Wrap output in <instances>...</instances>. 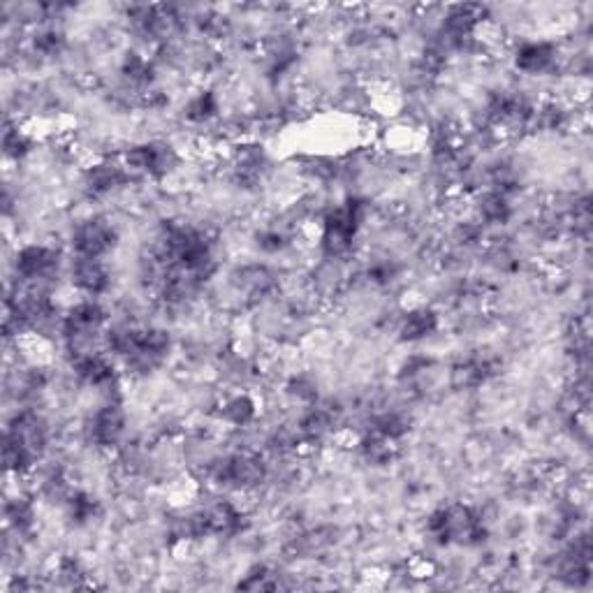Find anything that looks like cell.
Here are the masks:
<instances>
[{
	"label": "cell",
	"mask_w": 593,
	"mask_h": 593,
	"mask_svg": "<svg viewBox=\"0 0 593 593\" xmlns=\"http://www.w3.org/2000/svg\"><path fill=\"white\" fill-rule=\"evenodd\" d=\"M51 429L45 415L35 408H19L5 427L3 464L5 471L17 478L33 473L47 455Z\"/></svg>",
	"instance_id": "1"
},
{
	"label": "cell",
	"mask_w": 593,
	"mask_h": 593,
	"mask_svg": "<svg viewBox=\"0 0 593 593\" xmlns=\"http://www.w3.org/2000/svg\"><path fill=\"white\" fill-rule=\"evenodd\" d=\"M369 209V200L350 195L336 207L322 211L318 218V251L322 260L339 262L353 255L366 218H369Z\"/></svg>",
	"instance_id": "2"
},
{
	"label": "cell",
	"mask_w": 593,
	"mask_h": 593,
	"mask_svg": "<svg viewBox=\"0 0 593 593\" xmlns=\"http://www.w3.org/2000/svg\"><path fill=\"white\" fill-rule=\"evenodd\" d=\"M424 536L438 547H480L489 538V526L473 505L445 503L427 515Z\"/></svg>",
	"instance_id": "3"
},
{
	"label": "cell",
	"mask_w": 593,
	"mask_h": 593,
	"mask_svg": "<svg viewBox=\"0 0 593 593\" xmlns=\"http://www.w3.org/2000/svg\"><path fill=\"white\" fill-rule=\"evenodd\" d=\"M207 478L216 489L230 494H248L269 480V461L253 450H237L216 457L207 466Z\"/></svg>",
	"instance_id": "4"
},
{
	"label": "cell",
	"mask_w": 593,
	"mask_h": 593,
	"mask_svg": "<svg viewBox=\"0 0 593 593\" xmlns=\"http://www.w3.org/2000/svg\"><path fill=\"white\" fill-rule=\"evenodd\" d=\"M172 353V334L163 327H135L133 341L121 357V366L128 376L146 378L160 366L167 364V357Z\"/></svg>",
	"instance_id": "5"
},
{
	"label": "cell",
	"mask_w": 593,
	"mask_h": 593,
	"mask_svg": "<svg viewBox=\"0 0 593 593\" xmlns=\"http://www.w3.org/2000/svg\"><path fill=\"white\" fill-rule=\"evenodd\" d=\"M63 269V253L61 248L49 244H24L17 248L12 260L14 283L24 285H42V288L54 290L56 276Z\"/></svg>",
	"instance_id": "6"
},
{
	"label": "cell",
	"mask_w": 593,
	"mask_h": 593,
	"mask_svg": "<svg viewBox=\"0 0 593 593\" xmlns=\"http://www.w3.org/2000/svg\"><path fill=\"white\" fill-rule=\"evenodd\" d=\"M123 165L133 174V179L163 181L179 167V153L172 144L151 139V142L133 144L121 153Z\"/></svg>",
	"instance_id": "7"
},
{
	"label": "cell",
	"mask_w": 593,
	"mask_h": 593,
	"mask_svg": "<svg viewBox=\"0 0 593 593\" xmlns=\"http://www.w3.org/2000/svg\"><path fill=\"white\" fill-rule=\"evenodd\" d=\"M119 239V228L109 218L89 216L72 225L68 244L70 253L77 258L107 260V255H112L114 248L119 246Z\"/></svg>",
	"instance_id": "8"
},
{
	"label": "cell",
	"mask_w": 593,
	"mask_h": 593,
	"mask_svg": "<svg viewBox=\"0 0 593 593\" xmlns=\"http://www.w3.org/2000/svg\"><path fill=\"white\" fill-rule=\"evenodd\" d=\"M126 431L128 413L123 401H102L84 422L86 441L102 452L119 450L123 445V438H126Z\"/></svg>",
	"instance_id": "9"
},
{
	"label": "cell",
	"mask_w": 593,
	"mask_h": 593,
	"mask_svg": "<svg viewBox=\"0 0 593 593\" xmlns=\"http://www.w3.org/2000/svg\"><path fill=\"white\" fill-rule=\"evenodd\" d=\"M133 181V174L123 165L119 158H102L82 172V190L91 200H102V197L126 188Z\"/></svg>",
	"instance_id": "10"
},
{
	"label": "cell",
	"mask_w": 593,
	"mask_h": 593,
	"mask_svg": "<svg viewBox=\"0 0 593 593\" xmlns=\"http://www.w3.org/2000/svg\"><path fill=\"white\" fill-rule=\"evenodd\" d=\"M68 278L72 288L79 292V297L100 299L112 290V269H109L107 260L77 258V255H70Z\"/></svg>",
	"instance_id": "11"
},
{
	"label": "cell",
	"mask_w": 593,
	"mask_h": 593,
	"mask_svg": "<svg viewBox=\"0 0 593 593\" xmlns=\"http://www.w3.org/2000/svg\"><path fill=\"white\" fill-rule=\"evenodd\" d=\"M512 65L529 77H545L559 65V45L552 40H524L512 51Z\"/></svg>",
	"instance_id": "12"
},
{
	"label": "cell",
	"mask_w": 593,
	"mask_h": 593,
	"mask_svg": "<svg viewBox=\"0 0 593 593\" xmlns=\"http://www.w3.org/2000/svg\"><path fill=\"white\" fill-rule=\"evenodd\" d=\"M512 216H515V204L505 190L489 186L473 197V218H478L485 228H503L512 221Z\"/></svg>",
	"instance_id": "13"
},
{
	"label": "cell",
	"mask_w": 593,
	"mask_h": 593,
	"mask_svg": "<svg viewBox=\"0 0 593 593\" xmlns=\"http://www.w3.org/2000/svg\"><path fill=\"white\" fill-rule=\"evenodd\" d=\"M441 329V313L431 306H411L397 322V336L401 343H422Z\"/></svg>",
	"instance_id": "14"
},
{
	"label": "cell",
	"mask_w": 593,
	"mask_h": 593,
	"mask_svg": "<svg viewBox=\"0 0 593 593\" xmlns=\"http://www.w3.org/2000/svg\"><path fill=\"white\" fill-rule=\"evenodd\" d=\"M260 415V406L255 401L253 394L248 392H237V394H228L221 404L216 408V417L218 422H223L225 427L230 429H246L255 424Z\"/></svg>",
	"instance_id": "15"
},
{
	"label": "cell",
	"mask_w": 593,
	"mask_h": 593,
	"mask_svg": "<svg viewBox=\"0 0 593 593\" xmlns=\"http://www.w3.org/2000/svg\"><path fill=\"white\" fill-rule=\"evenodd\" d=\"M119 72H121L123 82L128 84V89L135 91L139 98L156 86V65H153L149 56L142 54V51H137V49H130V51H126V54H123Z\"/></svg>",
	"instance_id": "16"
},
{
	"label": "cell",
	"mask_w": 593,
	"mask_h": 593,
	"mask_svg": "<svg viewBox=\"0 0 593 593\" xmlns=\"http://www.w3.org/2000/svg\"><path fill=\"white\" fill-rule=\"evenodd\" d=\"M496 376V362L487 355L466 357L452 369V387L457 390H478Z\"/></svg>",
	"instance_id": "17"
},
{
	"label": "cell",
	"mask_w": 593,
	"mask_h": 593,
	"mask_svg": "<svg viewBox=\"0 0 593 593\" xmlns=\"http://www.w3.org/2000/svg\"><path fill=\"white\" fill-rule=\"evenodd\" d=\"M411 417L399 408H383V411L373 413L366 424V431L376 434L385 441L399 445L404 438L411 434Z\"/></svg>",
	"instance_id": "18"
},
{
	"label": "cell",
	"mask_w": 593,
	"mask_h": 593,
	"mask_svg": "<svg viewBox=\"0 0 593 593\" xmlns=\"http://www.w3.org/2000/svg\"><path fill=\"white\" fill-rule=\"evenodd\" d=\"M5 524L7 529H12L17 536H28L33 533L35 524H38V508H35V499L28 494H17L5 503Z\"/></svg>",
	"instance_id": "19"
},
{
	"label": "cell",
	"mask_w": 593,
	"mask_h": 593,
	"mask_svg": "<svg viewBox=\"0 0 593 593\" xmlns=\"http://www.w3.org/2000/svg\"><path fill=\"white\" fill-rule=\"evenodd\" d=\"M221 114V98L214 89H200L195 91L183 105V119L190 126H207Z\"/></svg>",
	"instance_id": "20"
},
{
	"label": "cell",
	"mask_w": 593,
	"mask_h": 593,
	"mask_svg": "<svg viewBox=\"0 0 593 593\" xmlns=\"http://www.w3.org/2000/svg\"><path fill=\"white\" fill-rule=\"evenodd\" d=\"M63 510H65V517L70 519V524L84 529V526L93 524L95 519L100 517L102 503L95 499L91 492H86V489H72L68 501L63 503Z\"/></svg>",
	"instance_id": "21"
},
{
	"label": "cell",
	"mask_w": 593,
	"mask_h": 593,
	"mask_svg": "<svg viewBox=\"0 0 593 593\" xmlns=\"http://www.w3.org/2000/svg\"><path fill=\"white\" fill-rule=\"evenodd\" d=\"M397 448L399 445L385 441V438L371 434V431H364L360 441H357V455H360L364 464L376 468L390 466L394 457H397Z\"/></svg>",
	"instance_id": "22"
},
{
	"label": "cell",
	"mask_w": 593,
	"mask_h": 593,
	"mask_svg": "<svg viewBox=\"0 0 593 593\" xmlns=\"http://www.w3.org/2000/svg\"><path fill=\"white\" fill-rule=\"evenodd\" d=\"M28 47H31L33 54L40 58H56L63 54L65 47H68V38H65V33L54 24H42L28 35Z\"/></svg>",
	"instance_id": "23"
},
{
	"label": "cell",
	"mask_w": 593,
	"mask_h": 593,
	"mask_svg": "<svg viewBox=\"0 0 593 593\" xmlns=\"http://www.w3.org/2000/svg\"><path fill=\"white\" fill-rule=\"evenodd\" d=\"M3 153L7 160H14V163H21V160L31 156L33 153L31 133H26L19 123L7 121L3 130Z\"/></svg>",
	"instance_id": "24"
},
{
	"label": "cell",
	"mask_w": 593,
	"mask_h": 593,
	"mask_svg": "<svg viewBox=\"0 0 593 593\" xmlns=\"http://www.w3.org/2000/svg\"><path fill=\"white\" fill-rule=\"evenodd\" d=\"M285 392H288L292 399H297L299 404H306V406L316 404L318 401V383L311 376H306V373H297V376H292L288 380V385H285Z\"/></svg>",
	"instance_id": "25"
},
{
	"label": "cell",
	"mask_w": 593,
	"mask_h": 593,
	"mask_svg": "<svg viewBox=\"0 0 593 593\" xmlns=\"http://www.w3.org/2000/svg\"><path fill=\"white\" fill-rule=\"evenodd\" d=\"M54 575H58V580L68 587H86V570L82 566V561L75 559V556H63L58 559Z\"/></svg>",
	"instance_id": "26"
},
{
	"label": "cell",
	"mask_w": 593,
	"mask_h": 593,
	"mask_svg": "<svg viewBox=\"0 0 593 593\" xmlns=\"http://www.w3.org/2000/svg\"><path fill=\"white\" fill-rule=\"evenodd\" d=\"M274 570H269L267 566H253L248 570L244 580L239 582V589L246 591H260V589H278V582L274 580Z\"/></svg>",
	"instance_id": "27"
},
{
	"label": "cell",
	"mask_w": 593,
	"mask_h": 593,
	"mask_svg": "<svg viewBox=\"0 0 593 593\" xmlns=\"http://www.w3.org/2000/svg\"><path fill=\"white\" fill-rule=\"evenodd\" d=\"M255 241H258L260 251L267 255H276L290 246V237L285 234V230H278V228H269V230L258 232Z\"/></svg>",
	"instance_id": "28"
},
{
	"label": "cell",
	"mask_w": 593,
	"mask_h": 593,
	"mask_svg": "<svg viewBox=\"0 0 593 593\" xmlns=\"http://www.w3.org/2000/svg\"><path fill=\"white\" fill-rule=\"evenodd\" d=\"M431 366V360L427 355H408L404 364H401L399 369V378L401 380H413L417 376H422L424 371H427Z\"/></svg>",
	"instance_id": "29"
}]
</instances>
